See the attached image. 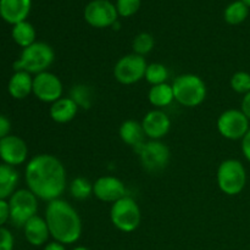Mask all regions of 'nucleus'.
I'll return each mask as SVG.
<instances>
[{
    "mask_svg": "<svg viewBox=\"0 0 250 250\" xmlns=\"http://www.w3.org/2000/svg\"><path fill=\"white\" fill-rule=\"evenodd\" d=\"M24 181L38 199L48 203L61 198L67 187L65 166L51 154L33 156L24 168Z\"/></svg>",
    "mask_w": 250,
    "mask_h": 250,
    "instance_id": "1",
    "label": "nucleus"
},
{
    "mask_svg": "<svg viewBox=\"0 0 250 250\" xmlns=\"http://www.w3.org/2000/svg\"><path fill=\"white\" fill-rule=\"evenodd\" d=\"M50 237L55 242L70 246L80 241L82 236V220L77 210L66 200H51L46 204L45 215Z\"/></svg>",
    "mask_w": 250,
    "mask_h": 250,
    "instance_id": "2",
    "label": "nucleus"
},
{
    "mask_svg": "<svg viewBox=\"0 0 250 250\" xmlns=\"http://www.w3.org/2000/svg\"><path fill=\"white\" fill-rule=\"evenodd\" d=\"M55 60V51L45 42H36L22 49L20 58L14 62L15 71H26L31 75L45 72Z\"/></svg>",
    "mask_w": 250,
    "mask_h": 250,
    "instance_id": "3",
    "label": "nucleus"
},
{
    "mask_svg": "<svg viewBox=\"0 0 250 250\" xmlns=\"http://www.w3.org/2000/svg\"><path fill=\"white\" fill-rule=\"evenodd\" d=\"M171 85L175 100L182 106H199L207 98V84L200 76L194 73L177 76Z\"/></svg>",
    "mask_w": 250,
    "mask_h": 250,
    "instance_id": "4",
    "label": "nucleus"
},
{
    "mask_svg": "<svg viewBox=\"0 0 250 250\" xmlns=\"http://www.w3.org/2000/svg\"><path fill=\"white\" fill-rule=\"evenodd\" d=\"M216 181L224 194L229 197L241 194L247 185L246 167L237 159H226L219 165Z\"/></svg>",
    "mask_w": 250,
    "mask_h": 250,
    "instance_id": "5",
    "label": "nucleus"
},
{
    "mask_svg": "<svg viewBox=\"0 0 250 250\" xmlns=\"http://www.w3.org/2000/svg\"><path fill=\"white\" fill-rule=\"evenodd\" d=\"M110 220L115 229L124 233H131L136 231L141 225V208L133 198L126 195L111 205Z\"/></svg>",
    "mask_w": 250,
    "mask_h": 250,
    "instance_id": "6",
    "label": "nucleus"
},
{
    "mask_svg": "<svg viewBox=\"0 0 250 250\" xmlns=\"http://www.w3.org/2000/svg\"><path fill=\"white\" fill-rule=\"evenodd\" d=\"M10 221L16 227H23L28 220L38 215V198L28 189H17L9 198Z\"/></svg>",
    "mask_w": 250,
    "mask_h": 250,
    "instance_id": "7",
    "label": "nucleus"
},
{
    "mask_svg": "<svg viewBox=\"0 0 250 250\" xmlns=\"http://www.w3.org/2000/svg\"><path fill=\"white\" fill-rule=\"evenodd\" d=\"M146 67L148 63L144 56L137 55L134 53L128 54L120 58L115 63L114 77L121 84H134L146 77Z\"/></svg>",
    "mask_w": 250,
    "mask_h": 250,
    "instance_id": "8",
    "label": "nucleus"
},
{
    "mask_svg": "<svg viewBox=\"0 0 250 250\" xmlns=\"http://www.w3.org/2000/svg\"><path fill=\"white\" fill-rule=\"evenodd\" d=\"M136 153L138 154L141 165L148 172H160L170 163V149L161 141L146 142Z\"/></svg>",
    "mask_w": 250,
    "mask_h": 250,
    "instance_id": "9",
    "label": "nucleus"
},
{
    "mask_svg": "<svg viewBox=\"0 0 250 250\" xmlns=\"http://www.w3.org/2000/svg\"><path fill=\"white\" fill-rule=\"evenodd\" d=\"M216 126L224 138L229 141H242L250 129V121L241 109H229L220 115Z\"/></svg>",
    "mask_w": 250,
    "mask_h": 250,
    "instance_id": "10",
    "label": "nucleus"
},
{
    "mask_svg": "<svg viewBox=\"0 0 250 250\" xmlns=\"http://www.w3.org/2000/svg\"><path fill=\"white\" fill-rule=\"evenodd\" d=\"M85 22L94 28H107L117 22L119 14L115 4L110 0H92L83 11Z\"/></svg>",
    "mask_w": 250,
    "mask_h": 250,
    "instance_id": "11",
    "label": "nucleus"
},
{
    "mask_svg": "<svg viewBox=\"0 0 250 250\" xmlns=\"http://www.w3.org/2000/svg\"><path fill=\"white\" fill-rule=\"evenodd\" d=\"M32 94L43 103L53 104L62 98L63 85L60 78L53 72L38 73L33 77V93Z\"/></svg>",
    "mask_w": 250,
    "mask_h": 250,
    "instance_id": "12",
    "label": "nucleus"
},
{
    "mask_svg": "<svg viewBox=\"0 0 250 250\" xmlns=\"http://www.w3.org/2000/svg\"><path fill=\"white\" fill-rule=\"evenodd\" d=\"M28 158V146L26 142L19 136L9 134L0 139V159L2 164L17 167L27 161Z\"/></svg>",
    "mask_w": 250,
    "mask_h": 250,
    "instance_id": "13",
    "label": "nucleus"
},
{
    "mask_svg": "<svg viewBox=\"0 0 250 250\" xmlns=\"http://www.w3.org/2000/svg\"><path fill=\"white\" fill-rule=\"evenodd\" d=\"M93 195L104 203H111L126 197L127 189L125 183L115 176H102L93 183Z\"/></svg>",
    "mask_w": 250,
    "mask_h": 250,
    "instance_id": "14",
    "label": "nucleus"
},
{
    "mask_svg": "<svg viewBox=\"0 0 250 250\" xmlns=\"http://www.w3.org/2000/svg\"><path fill=\"white\" fill-rule=\"evenodd\" d=\"M144 133L150 141H160L171 129V120L161 109H154L146 112L142 120Z\"/></svg>",
    "mask_w": 250,
    "mask_h": 250,
    "instance_id": "15",
    "label": "nucleus"
},
{
    "mask_svg": "<svg viewBox=\"0 0 250 250\" xmlns=\"http://www.w3.org/2000/svg\"><path fill=\"white\" fill-rule=\"evenodd\" d=\"M32 9V0H0V17L10 24L27 21Z\"/></svg>",
    "mask_w": 250,
    "mask_h": 250,
    "instance_id": "16",
    "label": "nucleus"
},
{
    "mask_svg": "<svg viewBox=\"0 0 250 250\" xmlns=\"http://www.w3.org/2000/svg\"><path fill=\"white\" fill-rule=\"evenodd\" d=\"M23 234L26 241L33 247H43L49 243L50 232L44 217L36 215L26 222L23 227Z\"/></svg>",
    "mask_w": 250,
    "mask_h": 250,
    "instance_id": "17",
    "label": "nucleus"
},
{
    "mask_svg": "<svg viewBox=\"0 0 250 250\" xmlns=\"http://www.w3.org/2000/svg\"><path fill=\"white\" fill-rule=\"evenodd\" d=\"M10 97L16 100H23L33 93V77L26 71H15L7 83Z\"/></svg>",
    "mask_w": 250,
    "mask_h": 250,
    "instance_id": "18",
    "label": "nucleus"
},
{
    "mask_svg": "<svg viewBox=\"0 0 250 250\" xmlns=\"http://www.w3.org/2000/svg\"><path fill=\"white\" fill-rule=\"evenodd\" d=\"M119 136L126 146H131L134 150L141 148L146 143V133H144L142 122L136 120H126L121 124L119 129Z\"/></svg>",
    "mask_w": 250,
    "mask_h": 250,
    "instance_id": "19",
    "label": "nucleus"
},
{
    "mask_svg": "<svg viewBox=\"0 0 250 250\" xmlns=\"http://www.w3.org/2000/svg\"><path fill=\"white\" fill-rule=\"evenodd\" d=\"M78 110V105L70 97H62L51 104L49 115L56 124H67L77 116Z\"/></svg>",
    "mask_w": 250,
    "mask_h": 250,
    "instance_id": "20",
    "label": "nucleus"
},
{
    "mask_svg": "<svg viewBox=\"0 0 250 250\" xmlns=\"http://www.w3.org/2000/svg\"><path fill=\"white\" fill-rule=\"evenodd\" d=\"M20 173L16 167L0 164V199H9L17 190Z\"/></svg>",
    "mask_w": 250,
    "mask_h": 250,
    "instance_id": "21",
    "label": "nucleus"
},
{
    "mask_svg": "<svg viewBox=\"0 0 250 250\" xmlns=\"http://www.w3.org/2000/svg\"><path fill=\"white\" fill-rule=\"evenodd\" d=\"M148 100L155 109L168 106L175 100L172 85L168 83L151 85L148 92Z\"/></svg>",
    "mask_w": 250,
    "mask_h": 250,
    "instance_id": "22",
    "label": "nucleus"
},
{
    "mask_svg": "<svg viewBox=\"0 0 250 250\" xmlns=\"http://www.w3.org/2000/svg\"><path fill=\"white\" fill-rule=\"evenodd\" d=\"M11 37L15 43L19 46H21L22 49L27 48V46L32 45V44L37 42L36 28L28 21H22L20 23L14 24L12 26Z\"/></svg>",
    "mask_w": 250,
    "mask_h": 250,
    "instance_id": "23",
    "label": "nucleus"
},
{
    "mask_svg": "<svg viewBox=\"0 0 250 250\" xmlns=\"http://www.w3.org/2000/svg\"><path fill=\"white\" fill-rule=\"evenodd\" d=\"M249 9L250 7L247 6L241 0L229 2L224 11L225 21L231 26H238L248 19Z\"/></svg>",
    "mask_w": 250,
    "mask_h": 250,
    "instance_id": "24",
    "label": "nucleus"
},
{
    "mask_svg": "<svg viewBox=\"0 0 250 250\" xmlns=\"http://www.w3.org/2000/svg\"><path fill=\"white\" fill-rule=\"evenodd\" d=\"M71 197L77 200H84L93 194V183L85 177H76L68 185Z\"/></svg>",
    "mask_w": 250,
    "mask_h": 250,
    "instance_id": "25",
    "label": "nucleus"
},
{
    "mask_svg": "<svg viewBox=\"0 0 250 250\" xmlns=\"http://www.w3.org/2000/svg\"><path fill=\"white\" fill-rule=\"evenodd\" d=\"M70 98L80 109H89L93 104V90L85 84H76L71 88Z\"/></svg>",
    "mask_w": 250,
    "mask_h": 250,
    "instance_id": "26",
    "label": "nucleus"
},
{
    "mask_svg": "<svg viewBox=\"0 0 250 250\" xmlns=\"http://www.w3.org/2000/svg\"><path fill=\"white\" fill-rule=\"evenodd\" d=\"M146 81L150 85L166 83L168 78V70L164 63L153 62L149 63L146 71Z\"/></svg>",
    "mask_w": 250,
    "mask_h": 250,
    "instance_id": "27",
    "label": "nucleus"
},
{
    "mask_svg": "<svg viewBox=\"0 0 250 250\" xmlns=\"http://www.w3.org/2000/svg\"><path fill=\"white\" fill-rule=\"evenodd\" d=\"M154 46H155V39L148 32H142V33L137 34L132 42L133 53L141 56L148 55L153 50Z\"/></svg>",
    "mask_w": 250,
    "mask_h": 250,
    "instance_id": "28",
    "label": "nucleus"
},
{
    "mask_svg": "<svg viewBox=\"0 0 250 250\" xmlns=\"http://www.w3.org/2000/svg\"><path fill=\"white\" fill-rule=\"evenodd\" d=\"M231 88L238 94H247L250 92V73L246 71H238L233 73L229 81Z\"/></svg>",
    "mask_w": 250,
    "mask_h": 250,
    "instance_id": "29",
    "label": "nucleus"
},
{
    "mask_svg": "<svg viewBox=\"0 0 250 250\" xmlns=\"http://www.w3.org/2000/svg\"><path fill=\"white\" fill-rule=\"evenodd\" d=\"M142 0H116L115 6H116L117 14L121 17H131L138 12L141 9Z\"/></svg>",
    "mask_w": 250,
    "mask_h": 250,
    "instance_id": "30",
    "label": "nucleus"
},
{
    "mask_svg": "<svg viewBox=\"0 0 250 250\" xmlns=\"http://www.w3.org/2000/svg\"><path fill=\"white\" fill-rule=\"evenodd\" d=\"M14 234L6 227H0V250H14Z\"/></svg>",
    "mask_w": 250,
    "mask_h": 250,
    "instance_id": "31",
    "label": "nucleus"
},
{
    "mask_svg": "<svg viewBox=\"0 0 250 250\" xmlns=\"http://www.w3.org/2000/svg\"><path fill=\"white\" fill-rule=\"evenodd\" d=\"M7 221H10L9 202L5 199H0V227H4Z\"/></svg>",
    "mask_w": 250,
    "mask_h": 250,
    "instance_id": "32",
    "label": "nucleus"
},
{
    "mask_svg": "<svg viewBox=\"0 0 250 250\" xmlns=\"http://www.w3.org/2000/svg\"><path fill=\"white\" fill-rule=\"evenodd\" d=\"M11 132V121L5 115H0V139L7 137Z\"/></svg>",
    "mask_w": 250,
    "mask_h": 250,
    "instance_id": "33",
    "label": "nucleus"
},
{
    "mask_svg": "<svg viewBox=\"0 0 250 250\" xmlns=\"http://www.w3.org/2000/svg\"><path fill=\"white\" fill-rule=\"evenodd\" d=\"M241 148H242V153H243L244 158H246L250 163V129L247 132L246 136L242 138Z\"/></svg>",
    "mask_w": 250,
    "mask_h": 250,
    "instance_id": "34",
    "label": "nucleus"
},
{
    "mask_svg": "<svg viewBox=\"0 0 250 250\" xmlns=\"http://www.w3.org/2000/svg\"><path fill=\"white\" fill-rule=\"evenodd\" d=\"M241 110L250 121V92L243 95V99L241 103Z\"/></svg>",
    "mask_w": 250,
    "mask_h": 250,
    "instance_id": "35",
    "label": "nucleus"
},
{
    "mask_svg": "<svg viewBox=\"0 0 250 250\" xmlns=\"http://www.w3.org/2000/svg\"><path fill=\"white\" fill-rule=\"evenodd\" d=\"M43 250H67V249H66V247L63 246V244L53 241V242H49V243H46L45 246H44Z\"/></svg>",
    "mask_w": 250,
    "mask_h": 250,
    "instance_id": "36",
    "label": "nucleus"
},
{
    "mask_svg": "<svg viewBox=\"0 0 250 250\" xmlns=\"http://www.w3.org/2000/svg\"><path fill=\"white\" fill-rule=\"evenodd\" d=\"M72 250H90V249H89V248H87V247L80 246V247H76V248H73Z\"/></svg>",
    "mask_w": 250,
    "mask_h": 250,
    "instance_id": "37",
    "label": "nucleus"
},
{
    "mask_svg": "<svg viewBox=\"0 0 250 250\" xmlns=\"http://www.w3.org/2000/svg\"><path fill=\"white\" fill-rule=\"evenodd\" d=\"M241 1H243V2H244V4H246V5H247V6H248V7H250V0H241Z\"/></svg>",
    "mask_w": 250,
    "mask_h": 250,
    "instance_id": "38",
    "label": "nucleus"
}]
</instances>
